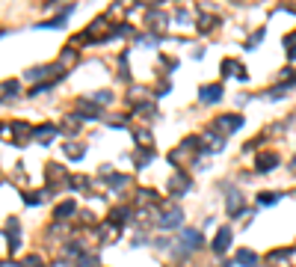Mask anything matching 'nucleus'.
<instances>
[{
    "mask_svg": "<svg viewBox=\"0 0 296 267\" xmlns=\"http://www.w3.org/2000/svg\"><path fill=\"white\" fill-rule=\"evenodd\" d=\"M243 125V116H237V113H228V116H219L216 119V131L219 134H231V131H237Z\"/></svg>",
    "mask_w": 296,
    "mask_h": 267,
    "instance_id": "nucleus-1",
    "label": "nucleus"
},
{
    "mask_svg": "<svg viewBox=\"0 0 296 267\" xmlns=\"http://www.w3.org/2000/svg\"><path fill=\"white\" fill-rule=\"evenodd\" d=\"M199 98H202L205 104H213V101H219V98H222V86H219V83H211V86H202Z\"/></svg>",
    "mask_w": 296,
    "mask_h": 267,
    "instance_id": "nucleus-2",
    "label": "nucleus"
},
{
    "mask_svg": "<svg viewBox=\"0 0 296 267\" xmlns=\"http://www.w3.org/2000/svg\"><path fill=\"white\" fill-rule=\"evenodd\" d=\"M276 163H279V158H276L273 152H264V155H258V160H255V169H258V172H270Z\"/></svg>",
    "mask_w": 296,
    "mask_h": 267,
    "instance_id": "nucleus-3",
    "label": "nucleus"
},
{
    "mask_svg": "<svg viewBox=\"0 0 296 267\" xmlns=\"http://www.w3.org/2000/svg\"><path fill=\"white\" fill-rule=\"evenodd\" d=\"M228 247H231V229H219V232H216V241H213V253L222 256Z\"/></svg>",
    "mask_w": 296,
    "mask_h": 267,
    "instance_id": "nucleus-4",
    "label": "nucleus"
},
{
    "mask_svg": "<svg viewBox=\"0 0 296 267\" xmlns=\"http://www.w3.org/2000/svg\"><path fill=\"white\" fill-rule=\"evenodd\" d=\"M181 217H184L181 211H166V214L157 220V226H160V229H172V226H178V223H181Z\"/></svg>",
    "mask_w": 296,
    "mask_h": 267,
    "instance_id": "nucleus-5",
    "label": "nucleus"
},
{
    "mask_svg": "<svg viewBox=\"0 0 296 267\" xmlns=\"http://www.w3.org/2000/svg\"><path fill=\"white\" fill-rule=\"evenodd\" d=\"M202 232H196V229H187L184 232V250H196V247H202Z\"/></svg>",
    "mask_w": 296,
    "mask_h": 267,
    "instance_id": "nucleus-6",
    "label": "nucleus"
},
{
    "mask_svg": "<svg viewBox=\"0 0 296 267\" xmlns=\"http://www.w3.org/2000/svg\"><path fill=\"white\" fill-rule=\"evenodd\" d=\"M240 208H243V193L231 190V193H228V214H231V217H237V214H240Z\"/></svg>",
    "mask_w": 296,
    "mask_h": 267,
    "instance_id": "nucleus-7",
    "label": "nucleus"
},
{
    "mask_svg": "<svg viewBox=\"0 0 296 267\" xmlns=\"http://www.w3.org/2000/svg\"><path fill=\"white\" fill-rule=\"evenodd\" d=\"M237 265L240 267H258V256L252 250H240L237 253Z\"/></svg>",
    "mask_w": 296,
    "mask_h": 267,
    "instance_id": "nucleus-8",
    "label": "nucleus"
},
{
    "mask_svg": "<svg viewBox=\"0 0 296 267\" xmlns=\"http://www.w3.org/2000/svg\"><path fill=\"white\" fill-rule=\"evenodd\" d=\"M12 134H15L18 140H24V137H30V134H36V128H30L27 122H12Z\"/></svg>",
    "mask_w": 296,
    "mask_h": 267,
    "instance_id": "nucleus-9",
    "label": "nucleus"
},
{
    "mask_svg": "<svg viewBox=\"0 0 296 267\" xmlns=\"http://www.w3.org/2000/svg\"><path fill=\"white\" fill-rule=\"evenodd\" d=\"M53 134H56V125H39L33 137H39V140H44V143H47V140H50Z\"/></svg>",
    "mask_w": 296,
    "mask_h": 267,
    "instance_id": "nucleus-10",
    "label": "nucleus"
},
{
    "mask_svg": "<svg viewBox=\"0 0 296 267\" xmlns=\"http://www.w3.org/2000/svg\"><path fill=\"white\" fill-rule=\"evenodd\" d=\"M285 48H288V56H291V59H296V33L285 36Z\"/></svg>",
    "mask_w": 296,
    "mask_h": 267,
    "instance_id": "nucleus-11",
    "label": "nucleus"
},
{
    "mask_svg": "<svg viewBox=\"0 0 296 267\" xmlns=\"http://www.w3.org/2000/svg\"><path fill=\"white\" fill-rule=\"evenodd\" d=\"M172 187H175V190H187V187H190V178H187V175H175V178H172Z\"/></svg>",
    "mask_w": 296,
    "mask_h": 267,
    "instance_id": "nucleus-12",
    "label": "nucleus"
},
{
    "mask_svg": "<svg viewBox=\"0 0 296 267\" xmlns=\"http://www.w3.org/2000/svg\"><path fill=\"white\" fill-rule=\"evenodd\" d=\"M74 208H77L74 202H62V205L56 208V217H68V214H74Z\"/></svg>",
    "mask_w": 296,
    "mask_h": 267,
    "instance_id": "nucleus-13",
    "label": "nucleus"
},
{
    "mask_svg": "<svg viewBox=\"0 0 296 267\" xmlns=\"http://www.w3.org/2000/svg\"><path fill=\"white\" fill-rule=\"evenodd\" d=\"M15 92H18V83H15V80H6V83H3V95H6V98H12Z\"/></svg>",
    "mask_w": 296,
    "mask_h": 267,
    "instance_id": "nucleus-14",
    "label": "nucleus"
},
{
    "mask_svg": "<svg viewBox=\"0 0 296 267\" xmlns=\"http://www.w3.org/2000/svg\"><path fill=\"white\" fill-rule=\"evenodd\" d=\"M47 71H50V68H47V65H42V68H33V71H30L27 77H33V80H42V77H44Z\"/></svg>",
    "mask_w": 296,
    "mask_h": 267,
    "instance_id": "nucleus-15",
    "label": "nucleus"
},
{
    "mask_svg": "<svg viewBox=\"0 0 296 267\" xmlns=\"http://www.w3.org/2000/svg\"><path fill=\"white\" fill-rule=\"evenodd\" d=\"M42 199H44L42 193H27V196H24V202H27V205H39Z\"/></svg>",
    "mask_w": 296,
    "mask_h": 267,
    "instance_id": "nucleus-16",
    "label": "nucleus"
},
{
    "mask_svg": "<svg viewBox=\"0 0 296 267\" xmlns=\"http://www.w3.org/2000/svg\"><path fill=\"white\" fill-rule=\"evenodd\" d=\"M279 202V193H264L261 196V205H276Z\"/></svg>",
    "mask_w": 296,
    "mask_h": 267,
    "instance_id": "nucleus-17",
    "label": "nucleus"
},
{
    "mask_svg": "<svg viewBox=\"0 0 296 267\" xmlns=\"http://www.w3.org/2000/svg\"><path fill=\"white\" fill-rule=\"evenodd\" d=\"M77 267H95V259L92 256H86V259H80V265Z\"/></svg>",
    "mask_w": 296,
    "mask_h": 267,
    "instance_id": "nucleus-18",
    "label": "nucleus"
}]
</instances>
